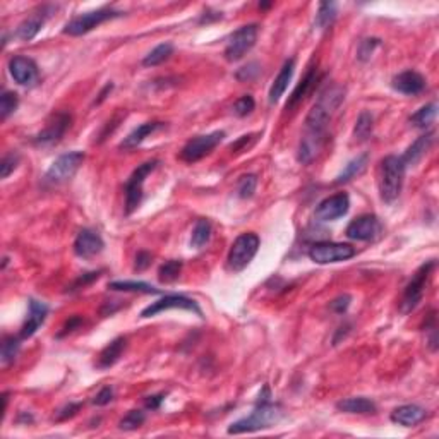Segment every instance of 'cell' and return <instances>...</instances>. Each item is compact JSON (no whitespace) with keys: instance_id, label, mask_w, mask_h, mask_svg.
<instances>
[{"instance_id":"obj_21","label":"cell","mask_w":439,"mask_h":439,"mask_svg":"<svg viewBox=\"0 0 439 439\" xmlns=\"http://www.w3.org/2000/svg\"><path fill=\"white\" fill-rule=\"evenodd\" d=\"M391 84H393V89H396L398 93L415 96L425 89V79L424 75L418 74L417 71H405L400 72L398 75H394Z\"/></svg>"},{"instance_id":"obj_47","label":"cell","mask_w":439,"mask_h":439,"mask_svg":"<svg viewBox=\"0 0 439 439\" xmlns=\"http://www.w3.org/2000/svg\"><path fill=\"white\" fill-rule=\"evenodd\" d=\"M257 74H259V69H257V64L252 62V64L246 65V67H242L237 72V79H239V81H250V79L256 78Z\"/></svg>"},{"instance_id":"obj_53","label":"cell","mask_w":439,"mask_h":439,"mask_svg":"<svg viewBox=\"0 0 439 439\" xmlns=\"http://www.w3.org/2000/svg\"><path fill=\"white\" fill-rule=\"evenodd\" d=\"M112 89H113V84H112V82H108V84H106V86H105V88H103V89H102V93H99V95H98V99H96V102H95V103H102V102H103V99H105V98H106V95H108V93H110V91H112Z\"/></svg>"},{"instance_id":"obj_41","label":"cell","mask_w":439,"mask_h":439,"mask_svg":"<svg viewBox=\"0 0 439 439\" xmlns=\"http://www.w3.org/2000/svg\"><path fill=\"white\" fill-rule=\"evenodd\" d=\"M254 106H256V102H254L252 96L244 95L233 103V113H235L237 117H247L250 112H252Z\"/></svg>"},{"instance_id":"obj_8","label":"cell","mask_w":439,"mask_h":439,"mask_svg":"<svg viewBox=\"0 0 439 439\" xmlns=\"http://www.w3.org/2000/svg\"><path fill=\"white\" fill-rule=\"evenodd\" d=\"M434 266H436V261H427V263H424L417 271H415L412 280L408 281V285L405 287V292L403 295H401V300H400V311L403 312V314H408V312L414 311V309L418 305V302L422 300L425 283H427L429 274H431L432 268Z\"/></svg>"},{"instance_id":"obj_6","label":"cell","mask_w":439,"mask_h":439,"mask_svg":"<svg viewBox=\"0 0 439 439\" xmlns=\"http://www.w3.org/2000/svg\"><path fill=\"white\" fill-rule=\"evenodd\" d=\"M160 165V160H150L141 163L136 170L130 174V177L126 182V215H132L139 208L143 201V185L146 182V177L154 171Z\"/></svg>"},{"instance_id":"obj_35","label":"cell","mask_w":439,"mask_h":439,"mask_svg":"<svg viewBox=\"0 0 439 439\" xmlns=\"http://www.w3.org/2000/svg\"><path fill=\"white\" fill-rule=\"evenodd\" d=\"M374 129V117L369 112H362L357 119L355 127H353V137L357 141H366L372 134Z\"/></svg>"},{"instance_id":"obj_32","label":"cell","mask_w":439,"mask_h":439,"mask_svg":"<svg viewBox=\"0 0 439 439\" xmlns=\"http://www.w3.org/2000/svg\"><path fill=\"white\" fill-rule=\"evenodd\" d=\"M211 223L208 220H198V223L192 228V235H191V247L194 249H202L206 244L211 239Z\"/></svg>"},{"instance_id":"obj_42","label":"cell","mask_w":439,"mask_h":439,"mask_svg":"<svg viewBox=\"0 0 439 439\" xmlns=\"http://www.w3.org/2000/svg\"><path fill=\"white\" fill-rule=\"evenodd\" d=\"M19 154L16 153V151H12V153L5 154V156L2 158V161H0V177L2 178H7L10 174H12L14 170L17 168V165H19Z\"/></svg>"},{"instance_id":"obj_29","label":"cell","mask_w":439,"mask_h":439,"mask_svg":"<svg viewBox=\"0 0 439 439\" xmlns=\"http://www.w3.org/2000/svg\"><path fill=\"white\" fill-rule=\"evenodd\" d=\"M367 163H369V154H359L357 158H353V160H350L348 163L345 165V168L342 170V174L336 177V184H345V182L352 180L353 177H357V175L362 174L364 170H366Z\"/></svg>"},{"instance_id":"obj_52","label":"cell","mask_w":439,"mask_h":439,"mask_svg":"<svg viewBox=\"0 0 439 439\" xmlns=\"http://www.w3.org/2000/svg\"><path fill=\"white\" fill-rule=\"evenodd\" d=\"M165 394H154V396H147L146 401H144V405H146V408H151V410H156L158 407H160V403L163 401Z\"/></svg>"},{"instance_id":"obj_36","label":"cell","mask_w":439,"mask_h":439,"mask_svg":"<svg viewBox=\"0 0 439 439\" xmlns=\"http://www.w3.org/2000/svg\"><path fill=\"white\" fill-rule=\"evenodd\" d=\"M19 338H14V336H5L2 342V353H0V360H2V366H9L16 360L17 353H19Z\"/></svg>"},{"instance_id":"obj_14","label":"cell","mask_w":439,"mask_h":439,"mask_svg":"<svg viewBox=\"0 0 439 439\" xmlns=\"http://www.w3.org/2000/svg\"><path fill=\"white\" fill-rule=\"evenodd\" d=\"M350 209V198L345 192H338L329 198L322 199L318 206H316V220L319 222H335V220L342 218L348 213Z\"/></svg>"},{"instance_id":"obj_2","label":"cell","mask_w":439,"mask_h":439,"mask_svg":"<svg viewBox=\"0 0 439 439\" xmlns=\"http://www.w3.org/2000/svg\"><path fill=\"white\" fill-rule=\"evenodd\" d=\"M405 167L401 156H390L384 158L381 161V171H379V194L381 199L388 204L396 201L401 194V187H403L405 180Z\"/></svg>"},{"instance_id":"obj_4","label":"cell","mask_w":439,"mask_h":439,"mask_svg":"<svg viewBox=\"0 0 439 439\" xmlns=\"http://www.w3.org/2000/svg\"><path fill=\"white\" fill-rule=\"evenodd\" d=\"M259 237L256 233H242V235L237 237L233 240L232 247L228 250V257H226V266L233 273H239V271L246 270L250 264V261L254 259V256L257 254L259 249Z\"/></svg>"},{"instance_id":"obj_19","label":"cell","mask_w":439,"mask_h":439,"mask_svg":"<svg viewBox=\"0 0 439 439\" xmlns=\"http://www.w3.org/2000/svg\"><path fill=\"white\" fill-rule=\"evenodd\" d=\"M54 10H55V7H51V5L41 7V9L38 10V12H34L33 16H29L27 19H24L23 23H21L19 26H17L16 36L19 38V40H23V41L33 40V38L36 36L38 33H40V29L43 27L45 21H47V17L50 16V14L54 12Z\"/></svg>"},{"instance_id":"obj_11","label":"cell","mask_w":439,"mask_h":439,"mask_svg":"<svg viewBox=\"0 0 439 439\" xmlns=\"http://www.w3.org/2000/svg\"><path fill=\"white\" fill-rule=\"evenodd\" d=\"M223 137H225L223 130H215V132L211 134H204V136H198L194 137V139L187 141L180 151V160H184L185 163L199 161L201 158H204L206 154L211 153V151L222 143Z\"/></svg>"},{"instance_id":"obj_33","label":"cell","mask_w":439,"mask_h":439,"mask_svg":"<svg viewBox=\"0 0 439 439\" xmlns=\"http://www.w3.org/2000/svg\"><path fill=\"white\" fill-rule=\"evenodd\" d=\"M436 113H438V103L432 102L429 103V105L422 106L420 110H417V112L410 117V123L418 127V129H425V127H429L434 122Z\"/></svg>"},{"instance_id":"obj_38","label":"cell","mask_w":439,"mask_h":439,"mask_svg":"<svg viewBox=\"0 0 439 439\" xmlns=\"http://www.w3.org/2000/svg\"><path fill=\"white\" fill-rule=\"evenodd\" d=\"M17 105H19V98L14 91H3L0 96V119L5 120L9 115L16 112Z\"/></svg>"},{"instance_id":"obj_20","label":"cell","mask_w":439,"mask_h":439,"mask_svg":"<svg viewBox=\"0 0 439 439\" xmlns=\"http://www.w3.org/2000/svg\"><path fill=\"white\" fill-rule=\"evenodd\" d=\"M47 314H48V305L45 304V302L31 298L29 311H27V318H26V321H24L23 328H21L19 338L21 340L31 338V336H33L34 333L38 331V328H40V326L45 322Z\"/></svg>"},{"instance_id":"obj_12","label":"cell","mask_w":439,"mask_h":439,"mask_svg":"<svg viewBox=\"0 0 439 439\" xmlns=\"http://www.w3.org/2000/svg\"><path fill=\"white\" fill-rule=\"evenodd\" d=\"M168 309H184V311H192L198 316H202L201 307L198 305V302L192 300V298L184 297V295H165L160 300L151 302L147 307L143 309L141 312V318H151V316H156L160 312L168 311Z\"/></svg>"},{"instance_id":"obj_5","label":"cell","mask_w":439,"mask_h":439,"mask_svg":"<svg viewBox=\"0 0 439 439\" xmlns=\"http://www.w3.org/2000/svg\"><path fill=\"white\" fill-rule=\"evenodd\" d=\"M84 158L86 154L82 153V151H71V153L60 154V156L50 165V168H48L47 174H45L43 182L47 185L65 184V182L71 180V178L78 174Z\"/></svg>"},{"instance_id":"obj_26","label":"cell","mask_w":439,"mask_h":439,"mask_svg":"<svg viewBox=\"0 0 439 439\" xmlns=\"http://www.w3.org/2000/svg\"><path fill=\"white\" fill-rule=\"evenodd\" d=\"M432 143H434V132H427L424 134V136L417 137V139L408 146V150L405 151L403 156H401L405 167H408V165H415L417 161H420L422 156L429 151V147L432 146Z\"/></svg>"},{"instance_id":"obj_22","label":"cell","mask_w":439,"mask_h":439,"mask_svg":"<svg viewBox=\"0 0 439 439\" xmlns=\"http://www.w3.org/2000/svg\"><path fill=\"white\" fill-rule=\"evenodd\" d=\"M427 417V410L418 405H401V407L394 408L391 412V422L403 427H414V425L420 424L424 418Z\"/></svg>"},{"instance_id":"obj_51","label":"cell","mask_w":439,"mask_h":439,"mask_svg":"<svg viewBox=\"0 0 439 439\" xmlns=\"http://www.w3.org/2000/svg\"><path fill=\"white\" fill-rule=\"evenodd\" d=\"M81 324H82V318H81V316H72V318L69 319L67 322H65L64 328H62V331L58 333L57 336H58V338H62V336H65V335H67V333H72V331H74V329H78Z\"/></svg>"},{"instance_id":"obj_28","label":"cell","mask_w":439,"mask_h":439,"mask_svg":"<svg viewBox=\"0 0 439 439\" xmlns=\"http://www.w3.org/2000/svg\"><path fill=\"white\" fill-rule=\"evenodd\" d=\"M336 408L340 412H345V414H376L377 407L372 400L364 396H352V398H343L336 403Z\"/></svg>"},{"instance_id":"obj_45","label":"cell","mask_w":439,"mask_h":439,"mask_svg":"<svg viewBox=\"0 0 439 439\" xmlns=\"http://www.w3.org/2000/svg\"><path fill=\"white\" fill-rule=\"evenodd\" d=\"M350 302H352L350 295H340V297H336L335 300L331 302V311H335L336 314H343V312H346V309H348Z\"/></svg>"},{"instance_id":"obj_30","label":"cell","mask_w":439,"mask_h":439,"mask_svg":"<svg viewBox=\"0 0 439 439\" xmlns=\"http://www.w3.org/2000/svg\"><path fill=\"white\" fill-rule=\"evenodd\" d=\"M108 288L117 292H136V294H160L158 288H154L153 285L146 283V281H132V280H120V281H112L108 285Z\"/></svg>"},{"instance_id":"obj_49","label":"cell","mask_w":439,"mask_h":439,"mask_svg":"<svg viewBox=\"0 0 439 439\" xmlns=\"http://www.w3.org/2000/svg\"><path fill=\"white\" fill-rule=\"evenodd\" d=\"M82 403H69L67 407H64L62 410H58L57 420H67V418L74 417L79 410H81Z\"/></svg>"},{"instance_id":"obj_15","label":"cell","mask_w":439,"mask_h":439,"mask_svg":"<svg viewBox=\"0 0 439 439\" xmlns=\"http://www.w3.org/2000/svg\"><path fill=\"white\" fill-rule=\"evenodd\" d=\"M69 127H71V115L64 112L57 113V115H54V119L47 123V127H45L41 132L36 134L34 144L41 147L54 146V144H57L58 141L64 137L65 130H67Z\"/></svg>"},{"instance_id":"obj_48","label":"cell","mask_w":439,"mask_h":439,"mask_svg":"<svg viewBox=\"0 0 439 439\" xmlns=\"http://www.w3.org/2000/svg\"><path fill=\"white\" fill-rule=\"evenodd\" d=\"M151 254L147 252V250H141V252H137L136 256V263H134V270L136 271H144L146 268H150L151 264Z\"/></svg>"},{"instance_id":"obj_9","label":"cell","mask_w":439,"mask_h":439,"mask_svg":"<svg viewBox=\"0 0 439 439\" xmlns=\"http://www.w3.org/2000/svg\"><path fill=\"white\" fill-rule=\"evenodd\" d=\"M257 24H246V26H240L239 29L233 31L232 34L226 40L225 47V58L228 62H237L244 57L246 54H249L252 50V47L257 41Z\"/></svg>"},{"instance_id":"obj_7","label":"cell","mask_w":439,"mask_h":439,"mask_svg":"<svg viewBox=\"0 0 439 439\" xmlns=\"http://www.w3.org/2000/svg\"><path fill=\"white\" fill-rule=\"evenodd\" d=\"M122 16V12L115 9H110V7H103V9L91 10V12H84L81 16H75L65 24L64 33L69 36H81V34L89 33L91 29H95L99 24L106 23L110 19H115V17Z\"/></svg>"},{"instance_id":"obj_25","label":"cell","mask_w":439,"mask_h":439,"mask_svg":"<svg viewBox=\"0 0 439 439\" xmlns=\"http://www.w3.org/2000/svg\"><path fill=\"white\" fill-rule=\"evenodd\" d=\"M163 127H165L163 122L141 123V126L136 127V129H134L132 132L129 134V136L123 137V141L119 144V147L120 150H134V147L139 146V144L143 143V141L146 139L147 136H151V134L156 132V130L163 129Z\"/></svg>"},{"instance_id":"obj_17","label":"cell","mask_w":439,"mask_h":439,"mask_svg":"<svg viewBox=\"0 0 439 439\" xmlns=\"http://www.w3.org/2000/svg\"><path fill=\"white\" fill-rule=\"evenodd\" d=\"M324 143H326V132L305 129V134L302 136L300 143H298L297 160L300 161L302 165L312 163V161L318 158V154L321 153Z\"/></svg>"},{"instance_id":"obj_44","label":"cell","mask_w":439,"mask_h":439,"mask_svg":"<svg viewBox=\"0 0 439 439\" xmlns=\"http://www.w3.org/2000/svg\"><path fill=\"white\" fill-rule=\"evenodd\" d=\"M98 278H99V271H91V273H84V274H81V276H79L78 280H75L74 283H72L71 292L79 290V288H84L86 285L93 283V281L98 280Z\"/></svg>"},{"instance_id":"obj_16","label":"cell","mask_w":439,"mask_h":439,"mask_svg":"<svg viewBox=\"0 0 439 439\" xmlns=\"http://www.w3.org/2000/svg\"><path fill=\"white\" fill-rule=\"evenodd\" d=\"M9 72L14 81L21 86H34L40 78L38 65L34 64V60L23 57V55H16V57L10 58Z\"/></svg>"},{"instance_id":"obj_27","label":"cell","mask_w":439,"mask_h":439,"mask_svg":"<svg viewBox=\"0 0 439 439\" xmlns=\"http://www.w3.org/2000/svg\"><path fill=\"white\" fill-rule=\"evenodd\" d=\"M316 82H318V69L312 67V69H309V72L305 74V78L302 79L300 82H298L297 88L294 89V93H292L290 98H288L287 110H294L295 106L300 105V103L305 99V96H307L309 93L312 91V88H314Z\"/></svg>"},{"instance_id":"obj_39","label":"cell","mask_w":439,"mask_h":439,"mask_svg":"<svg viewBox=\"0 0 439 439\" xmlns=\"http://www.w3.org/2000/svg\"><path fill=\"white\" fill-rule=\"evenodd\" d=\"M256 187H257V175L247 174V175H242V177L239 178V184H237V192H239V195L242 199H249V198H252L254 192H256Z\"/></svg>"},{"instance_id":"obj_23","label":"cell","mask_w":439,"mask_h":439,"mask_svg":"<svg viewBox=\"0 0 439 439\" xmlns=\"http://www.w3.org/2000/svg\"><path fill=\"white\" fill-rule=\"evenodd\" d=\"M294 71H295V58H288L283 64L281 71L278 72V75L274 78L273 84L270 88V95H268V99H270L271 105L280 102L281 96L287 91L288 84H290L292 78H294Z\"/></svg>"},{"instance_id":"obj_50","label":"cell","mask_w":439,"mask_h":439,"mask_svg":"<svg viewBox=\"0 0 439 439\" xmlns=\"http://www.w3.org/2000/svg\"><path fill=\"white\" fill-rule=\"evenodd\" d=\"M256 139H257V134H249V136H242L239 141H237L235 144H232V146H230V150H232V151L246 150V147L252 146V144L256 143Z\"/></svg>"},{"instance_id":"obj_37","label":"cell","mask_w":439,"mask_h":439,"mask_svg":"<svg viewBox=\"0 0 439 439\" xmlns=\"http://www.w3.org/2000/svg\"><path fill=\"white\" fill-rule=\"evenodd\" d=\"M180 270H182V261H177V259L167 261V263L161 264L160 270H158V278H160L161 283H171V281H175L178 278Z\"/></svg>"},{"instance_id":"obj_24","label":"cell","mask_w":439,"mask_h":439,"mask_svg":"<svg viewBox=\"0 0 439 439\" xmlns=\"http://www.w3.org/2000/svg\"><path fill=\"white\" fill-rule=\"evenodd\" d=\"M126 346H127V338H123V336H119V338L112 340V342H110L102 352H99L96 367H98V369H108V367H112L113 364L119 362L123 350H126Z\"/></svg>"},{"instance_id":"obj_40","label":"cell","mask_w":439,"mask_h":439,"mask_svg":"<svg viewBox=\"0 0 439 439\" xmlns=\"http://www.w3.org/2000/svg\"><path fill=\"white\" fill-rule=\"evenodd\" d=\"M144 420H146V415H144V412L130 410L129 414H127L126 417H123L122 420L119 422V427L122 429V431H134V429L141 427V425L144 424Z\"/></svg>"},{"instance_id":"obj_3","label":"cell","mask_w":439,"mask_h":439,"mask_svg":"<svg viewBox=\"0 0 439 439\" xmlns=\"http://www.w3.org/2000/svg\"><path fill=\"white\" fill-rule=\"evenodd\" d=\"M281 417V410L273 401H257V407L252 414L240 420L233 422L228 427V434H244V432H256L261 429H268L276 424Z\"/></svg>"},{"instance_id":"obj_31","label":"cell","mask_w":439,"mask_h":439,"mask_svg":"<svg viewBox=\"0 0 439 439\" xmlns=\"http://www.w3.org/2000/svg\"><path fill=\"white\" fill-rule=\"evenodd\" d=\"M171 55H174V45L168 43V41L167 43H160L144 57L143 65L144 67H154V65H160L165 60H168Z\"/></svg>"},{"instance_id":"obj_46","label":"cell","mask_w":439,"mask_h":439,"mask_svg":"<svg viewBox=\"0 0 439 439\" xmlns=\"http://www.w3.org/2000/svg\"><path fill=\"white\" fill-rule=\"evenodd\" d=\"M112 400H113V390L110 386H106L98 391V394L93 398V403L98 405V407H103V405H108Z\"/></svg>"},{"instance_id":"obj_43","label":"cell","mask_w":439,"mask_h":439,"mask_svg":"<svg viewBox=\"0 0 439 439\" xmlns=\"http://www.w3.org/2000/svg\"><path fill=\"white\" fill-rule=\"evenodd\" d=\"M379 43H381V41L377 40V38H369V40L360 41L359 51H357V57H359V60H362V62L369 60V58L372 57L374 48L379 47Z\"/></svg>"},{"instance_id":"obj_1","label":"cell","mask_w":439,"mask_h":439,"mask_svg":"<svg viewBox=\"0 0 439 439\" xmlns=\"http://www.w3.org/2000/svg\"><path fill=\"white\" fill-rule=\"evenodd\" d=\"M343 99H345V88H343V86L333 84L328 86L326 89H322L318 102L312 105L307 117H305V129L326 132V127H328L329 120L335 115L336 110L340 108Z\"/></svg>"},{"instance_id":"obj_34","label":"cell","mask_w":439,"mask_h":439,"mask_svg":"<svg viewBox=\"0 0 439 439\" xmlns=\"http://www.w3.org/2000/svg\"><path fill=\"white\" fill-rule=\"evenodd\" d=\"M336 19V3L335 2H322L319 3L318 14H316V26L319 29H326Z\"/></svg>"},{"instance_id":"obj_10","label":"cell","mask_w":439,"mask_h":439,"mask_svg":"<svg viewBox=\"0 0 439 439\" xmlns=\"http://www.w3.org/2000/svg\"><path fill=\"white\" fill-rule=\"evenodd\" d=\"M357 254L355 247L340 242H316L309 247V257L318 264H329L346 261Z\"/></svg>"},{"instance_id":"obj_13","label":"cell","mask_w":439,"mask_h":439,"mask_svg":"<svg viewBox=\"0 0 439 439\" xmlns=\"http://www.w3.org/2000/svg\"><path fill=\"white\" fill-rule=\"evenodd\" d=\"M381 232H383V225L376 215H362L348 223L345 233L352 240L369 242V240H376Z\"/></svg>"},{"instance_id":"obj_18","label":"cell","mask_w":439,"mask_h":439,"mask_svg":"<svg viewBox=\"0 0 439 439\" xmlns=\"http://www.w3.org/2000/svg\"><path fill=\"white\" fill-rule=\"evenodd\" d=\"M103 247H105V242L99 237V233L89 228H82L74 240L75 256L84 257V259L99 254L103 250Z\"/></svg>"}]
</instances>
